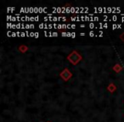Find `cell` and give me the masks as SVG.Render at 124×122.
I'll list each match as a JSON object with an SVG mask.
<instances>
[{
    "instance_id": "obj_1",
    "label": "cell",
    "mask_w": 124,
    "mask_h": 122,
    "mask_svg": "<svg viewBox=\"0 0 124 122\" xmlns=\"http://www.w3.org/2000/svg\"><path fill=\"white\" fill-rule=\"evenodd\" d=\"M16 10V8H14V7H12V8H10V7H9V8H7V12H13V11H15Z\"/></svg>"
},
{
    "instance_id": "obj_2",
    "label": "cell",
    "mask_w": 124,
    "mask_h": 122,
    "mask_svg": "<svg viewBox=\"0 0 124 122\" xmlns=\"http://www.w3.org/2000/svg\"><path fill=\"white\" fill-rule=\"evenodd\" d=\"M88 27H89L90 29H93V28H95L96 26H95V25L92 22V23H89V25H88Z\"/></svg>"
},
{
    "instance_id": "obj_3",
    "label": "cell",
    "mask_w": 124,
    "mask_h": 122,
    "mask_svg": "<svg viewBox=\"0 0 124 122\" xmlns=\"http://www.w3.org/2000/svg\"><path fill=\"white\" fill-rule=\"evenodd\" d=\"M107 12L109 14H112V8L111 7H107Z\"/></svg>"
},
{
    "instance_id": "obj_4",
    "label": "cell",
    "mask_w": 124,
    "mask_h": 122,
    "mask_svg": "<svg viewBox=\"0 0 124 122\" xmlns=\"http://www.w3.org/2000/svg\"><path fill=\"white\" fill-rule=\"evenodd\" d=\"M56 12H57V14H60V13H61V12H62V8L58 7V8H57Z\"/></svg>"
},
{
    "instance_id": "obj_5",
    "label": "cell",
    "mask_w": 124,
    "mask_h": 122,
    "mask_svg": "<svg viewBox=\"0 0 124 122\" xmlns=\"http://www.w3.org/2000/svg\"><path fill=\"white\" fill-rule=\"evenodd\" d=\"M98 11H99V14H101V13H103V7H99L98 8Z\"/></svg>"
},
{
    "instance_id": "obj_6",
    "label": "cell",
    "mask_w": 124,
    "mask_h": 122,
    "mask_svg": "<svg viewBox=\"0 0 124 122\" xmlns=\"http://www.w3.org/2000/svg\"><path fill=\"white\" fill-rule=\"evenodd\" d=\"M71 14H74L76 12V7H71Z\"/></svg>"
},
{
    "instance_id": "obj_7",
    "label": "cell",
    "mask_w": 124,
    "mask_h": 122,
    "mask_svg": "<svg viewBox=\"0 0 124 122\" xmlns=\"http://www.w3.org/2000/svg\"><path fill=\"white\" fill-rule=\"evenodd\" d=\"M111 21H117L116 15H115V14H114V15L112 16V18H111Z\"/></svg>"
},
{
    "instance_id": "obj_8",
    "label": "cell",
    "mask_w": 124,
    "mask_h": 122,
    "mask_svg": "<svg viewBox=\"0 0 124 122\" xmlns=\"http://www.w3.org/2000/svg\"><path fill=\"white\" fill-rule=\"evenodd\" d=\"M70 13H71V7H66V14H70Z\"/></svg>"
},
{
    "instance_id": "obj_9",
    "label": "cell",
    "mask_w": 124,
    "mask_h": 122,
    "mask_svg": "<svg viewBox=\"0 0 124 122\" xmlns=\"http://www.w3.org/2000/svg\"><path fill=\"white\" fill-rule=\"evenodd\" d=\"M44 26H45L44 23H41V24L39 25V28H40V29H44Z\"/></svg>"
},
{
    "instance_id": "obj_10",
    "label": "cell",
    "mask_w": 124,
    "mask_h": 122,
    "mask_svg": "<svg viewBox=\"0 0 124 122\" xmlns=\"http://www.w3.org/2000/svg\"><path fill=\"white\" fill-rule=\"evenodd\" d=\"M12 24H13V23H11V22H8L7 23V28H8V29H10Z\"/></svg>"
},
{
    "instance_id": "obj_11",
    "label": "cell",
    "mask_w": 124,
    "mask_h": 122,
    "mask_svg": "<svg viewBox=\"0 0 124 122\" xmlns=\"http://www.w3.org/2000/svg\"><path fill=\"white\" fill-rule=\"evenodd\" d=\"M65 13H66V7H62L61 14H65Z\"/></svg>"
},
{
    "instance_id": "obj_12",
    "label": "cell",
    "mask_w": 124,
    "mask_h": 122,
    "mask_svg": "<svg viewBox=\"0 0 124 122\" xmlns=\"http://www.w3.org/2000/svg\"><path fill=\"white\" fill-rule=\"evenodd\" d=\"M26 29L27 30H29V29H31V24H26Z\"/></svg>"
},
{
    "instance_id": "obj_13",
    "label": "cell",
    "mask_w": 124,
    "mask_h": 122,
    "mask_svg": "<svg viewBox=\"0 0 124 122\" xmlns=\"http://www.w3.org/2000/svg\"><path fill=\"white\" fill-rule=\"evenodd\" d=\"M15 21H17V19H16V16H13L12 19H11V22H15Z\"/></svg>"
},
{
    "instance_id": "obj_14",
    "label": "cell",
    "mask_w": 124,
    "mask_h": 122,
    "mask_svg": "<svg viewBox=\"0 0 124 122\" xmlns=\"http://www.w3.org/2000/svg\"><path fill=\"white\" fill-rule=\"evenodd\" d=\"M21 23H18V24H16V29H21Z\"/></svg>"
},
{
    "instance_id": "obj_15",
    "label": "cell",
    "mask_w": 124,
    "mask_h": 122,
    "mask_svg": "<svg viewBox=\"0 0 124 122\" xmlns=\"http://www.w3.org/2000/svg\"><path fill=\"white\" fill-rule=\"evenodd\" d=\"M34 13L35 14H38V7H34Z\"/></svg>"
},
{
    "instance_id": "obj_16",
    "label": "cell",
    "mask_w": 124,
    "mask_h": 122,
    "mask_svg": "<svg viewBox=\"0 0 124 122\" xmlns=\"http://www.w3.org/2000/svg\"><path fill=\"white\" fill-rule=\"evenodd\" d=\"M53 21H54V22H56V21H59L58 17H56V16H54V18H53Z\"/></svg>"
},
{
    "instance_id": "obj_17",
    "label": "cell",
    "mask_w": 124,
    "mask_h": 122,
    "mask_svg": "<svg viewBox=\"0 0 124 122\" xmlns=\"http://www.w3.org/2000/svg\"><path fill=\"white\" fill-rule=\"evenodd\" d=\"M30 13H31V14H32V13H34V8L30 7Z\"/></svg>"
},
{
    "instance_id": "obj_18",
    "label": "cell",
    "mask_w": 124,
    "mask_h": 122,
    "mask_svg": "<svg viewBox=\"0 0 124 122\" xmlns=\"http://www.w3.org/2000/svg\"><path fill=\"white\" fill-rule=\"evenodd\" d=\"M103 13H105V14H106L107 12V8L106 7H103Z\"/></svg>"
},
{
    "instance_id": "obj_19",
    "label": "cell",
    "mask_w": 124,
    "mask_h": 122,
    "mask_svg": "<svg viewBox=\"0 0 124 122\" xmlns=\"http://www.w3.org/2000/svg\"><path fill=\"white\" fill-rule=\"evenodd\" d=\"M116 28H117V25H116V24L112 25V30H116Z\"/></svg>"
},
{
    "instance_id": "obj_20",
    "label": "cell",
    "mask_w": 124,
    "mask_h": 122,
    "mask_svg": "<svg viewBox=\"0 0 124 122\" xmlns=\"http://www.w3.org/2000/svg\"><path fill=\"white\" fill-rule=\"evenodd\" d=\"M10 29H16V24H12V26H11Z\"/></svg>"
},
{
    "instance_id": "obj_21",
    "label": "cell",
    "mask_w": 124,
    "mask_h": 122,
    "mask_svg": "<svg viewBox=\"0 0 124 122\" xmlns=\"http://www.w3.org/2000/svg\"><path fill=\"white\" fill-rule=\"evenodd\" d=\"M81 21H86V19H85V16H83V15H82V16H81Z\"/></svg>"
},
{
    "instance_id": "obj_22",
    "label": "cell",
    "mask_w": 124,
    "mask_h": 122,
    "mask_svg": "<svg viewBox=\"0 0 124 122\" xmlns=\"http://www.w3.org/2000/svg\"><path fill=\"white\" fill-rule=\"evenodd\" d=\"M61 36H67V32H62Z\"/></svg>"
},
{
    "instance_id": "obj_23",
    "label": "cell",
    "mask_w": 124,
    "mask_h": 122,
    "mask_svg": "<svg viewBox=\"0 0 124 122\" xmlns=\"http://www.w3.org/2000/svg\"><path fill=\"white\" fill-rule=\"evenodd\" d=\"M99 20H100V19H99L98 16H94V17H93V21H98Z\"/></svg>"
},
{
    "instance_id": "obj_24",
    "label": "cell",
    "mask_w": 124,
    "mask_h": 122,
    "mask_svg": "<svg viewBox=\"0 0 124 122\" xmlns=\"http://www.w3.org/2000/svg\"><path fill=\"white\" fill-rule=\"evenodd\" d=\"M25 9H26V8H21V13H24L25 14Z\"/></svg>"
},
{
    "instance_id": "obj_25",
    "label": "cell",
    "mask_w": 124,
    "mask_h": 122,
    "mask_svg": "<svg viewBox=\"0 0 124 122\" xmlns=\"http://www.w3.org/2000/svg\"><path fill=\"white\" fill-rule=\"evenodd\" d=\"M71 37H72V38L76 37V33H75V32H71Z\"/></svg>"
},
{
    "instance_id": "obj_26",
    "label": "cell",
    "mask_w": 124,
    "mask_h": 122,
    "mask_svg": "<svg viewBox=\"0 0 124 122\" xmlns=\"http://www.w3.org/2000/svg\"><path fill=\"white\" fill-rule=\"evenodd\" d=\"M25 18H26V21H30V17H29V16L26 15V16H25Z\"/></svg>"
},
{
    "instance_id": "obj_27",
    "label": "cell",
    "mask_w": 124,
    "mask_h": 122,
    "mask_svg": "<svg viewBox=\"0 0 124 122\" xmlns=\"http://www.w3.org/2000/svg\"><path fill=\"white\" fill-rule=\"evenodd\" d=\"M89 36H94V32H93V31H90V32H89Z\"/></svg>"
},
{
    "instance_id": "obj_28",
    "label": "cell",
    "mask_w": 124,
    "mask_h": 122,
    "mask_svg": "<svg viewBox=\"0 0 124 122\" xmlns=\"http://www.w3.org/2000/svg\"><path fill=\"white\" fill-rule=\"evenodd\" d=\"M38 34H39V33H38V32H35V36H34V37H35V38H38V36H39V35H38Z\"/></svg>"
},
{
    "instance_id": "obj_29",
    "label": "cell",
    "mask_w": 124,
    "mask_h": 122,
    "mask_svg": "<svg viewBox=\"0 0 124 122\" xmlns=\"http://www.w3.org/2000/svg\"><path fill=\"white\" fill-rule=\"evenodd\" d=\"M53 36H58V32H56V31L53 32Z\"/></svg>"
},
{
    "instance_id": "obj_30",
    "label": "cell",
    "mask_w": 124,
    "mask_h": 122,
    "mask_svg": "<svg viewBox=\"0 0 124 122\" xmlns=\"http://www.w3.org/2000/svg\"><path fill=\"white\" fill-rule=\"evenodd\" d=\"M57 29H63V27H62V25L59 24L58 25V27H57Z\"/></svg>"
},
{
    "instance_id": "obj_31",
    "label": "cell",
    "mask_w": 124,
    "mask_h": 122,
    "mask_svg": "<svg viewBox=\"0 0 124 122\" xmlns=\"http://www.w3.org/2000/svg\"><path fill=\"white\" fill-rule=\"evenodd\" d=\"M34 36H35L34 32H30V36H31V37H34Z\"/></svg>"
},
{
    "instance_id": "obj_32",
    "label": "cell",
    "mask_w": 124,
    "mask_h": 122,
    "mask_svg": "<svg viewBox=\"0 0 124 122\" xmlns=\"http://www.w3.org/2000/svg\"><path fill=\"white\" fill-rule=\"evenodd\" d=\"M103 19H104V21H106L105 20L108 19V16H107V15H104V16H103Z\"/></svg>"
},
{
    "instance_id": "obj_33",
    "label": "cell",
    "mask_w": 124,
    "mask_h": 122,
    "mask_svg": "<svg viewBox=\"0 0 124 122\" xmlns=\"http://www.w3.org/2000/svg\"><path fill=\"white\" fill-rule=\"evenodd\" d=\"M17 36V34H16V32H15V31H13L12 32V36L13 37H15V36Z\"/></svg>"
},
{
    "instance_id": "obj_34",
    "label": "cell",
    "mask_w": 124,
    "mask_h": 122,
    "mask_svg": "<svg viewBox=\"0 0 124 122\" xmlns=\"http://www.w3.org/2000/svg\"><path fill=\"white\" fill-rule=\"evenodd\" d=\"M8 36H12V32H11L10 31H8Z\"/></svg>"
},
{
    "instance_id": "obj_35",
    "label": "cell",
    "mask_w": 124,
    "mask_h": 122,
    "mask_svg": "<svg viewBox=\"0 0 124 122\" xmlns=\"http://www.w3.org/2000/svg\"><path fill=\"white\" fill-rule=\"evenodd\" d=\"M71 21H77V18L76 17H71Z\"/></svg>"
},
{
    "instance_id": "obj_36",
    "label": "cell",
    "mask_w": 124,
    "mask_h": 122,
    "mask_svg": "<svg viewBox=\"0 0 124 122\" xmlns=\"http://www.w3.org/2000/svg\"><path fill=\"white\" fill-rule=\"evenodd\" d=\"M99 26H100V29H102V28H104V26H103V25H102V23H100V24H99Z\"/></svg>"
},
{
    "instance_id": "obj_37",
    "label": "cell",
    "mask_w": 124,
    "mask_h": 122,
    "mask_svg": "<svg viewBox=\"0 0 124 122\" xmlns=\"http://www.w3.org/2000/svg\"><path fill=\"white\" fill-rule=\"evenodd\" d=\"M21 36H22V37H24V36H26V32H21Z\"/></svg>"
},
{
    "instance_id": "obj_38",
    "label": "cell",
    "mask_w": 124,
    "mask_h": 122,
    "mask_svg": "<svg viewBox=\"0 0 124 122\" xmlns=\"http://www.w3.org/2000/svg\"><path fill=\"white\" fill-rule=\"evenodd\" d=\"M26 36H27V37H28V36H30V32H29V31H26Z\"/></svg>"
},
{
    "instance_id": "obj_39",
    "label": "cell",
    "mask_w": 124,
    "mask_h": 122,
    "mask_svg": "<svg viewBox=\"0 0 124 122\" xmlns=\"http://www.w3.org/2000/svg\"><path fill=\"white\" fill-rule=\"evenodd\" d=\"M89 21H90V22H93V21H93V17H89Z\"/></svg>"
},
{
    "instance_id": "obj_40",
    "label": "cell",
    "mask_w": 124,
    "mask_h": 122,
    "mask_svg": "<svg viewBox=\"0 0 124 122\" xmlns=\"http://www.w3.org/2000/svg\"><path fill=\"white\" fill-rule=\"evenodd\" d=\"M16 34H17V36H21V32H20V31L16 32Z\"/></svg>"
},
{
    "instance_id": "obj_41",
    "label": "cell",
    "mask_w": 124,
    "mask_h": 122,
    "mask_svg": "<svg viewBox=\"0 0 124 122\" xmlns=\"http://www.w3.org/2000/svg\"><path fill=\"white\" fill-rule=\"evenodd\" d=\"M67 36H69V37H71V32H69V31H68V32H67Z\"/></svg>"
},
{
    "instance_id": "obj_42",
    "label": "cell",
    "mask_w": 124,
    "mask_h": 122,
    "mask_svg": "<svg viewBox=\"0 0 124 122\" xmlns=\"http://www.w3.org/2000/svg\"><path fill=\"white\" fill-rule=\"evenodd\" d=\"M103 26H104V28H107V27H108V24H107V23H105V24L103 25Z\"/></svg>"
},
{
    "instance_id": "obj_43",
    "label": "cell",
    "mask_w": 124,
    "mask_h": 122,
    "mask_svg": "<svg viewBox=\"0 0 124 122\" xmlns=\"http://www.w3.org/2000/svg\"><path fill=\"white\" fill-rule=\"evenodd\" d=\"M53 27H54L53 25H51V24L48 25V29H52V28H53Z\"/></svg>"
},
{
    "instance_id": "obj_44",
    "label": "cell",
    "mask_w": 124,
    "mask_h": 122,
    "mask_svg": "<svg viewBox=\"0 0 124 122\" xmlns=\"http://www.w3.org/2000/svg\"><path fill=\"white\" fill-rule=\"evenodd\" d=\"M38 20H39V17L36 16V17H35V21H38Z\"/></svg>"
},
{
    "instance_id": "obj_45",
    "label": "cell",
    "mask_w": 124,
    "mask_h": 122,
    "mask_svg": "<svg viewBox=\"0 0 124 122\" xmlns=\"http://www.w3.org/2000/svg\"><path fill=\"white\" fill-rule=\"evenodd\" d=\"M43 20H44L45 21H49V20H48V17H44V18H43Z\"/></svg>"
},
{
    "instance_id": "obj_46",
    "label": "cell",
    "mask_w": 124,
    "mask_h": 122,
    "mask_svg": "<svg viewBox=\"0 0 124 122\" xmlns=\"http://www.w3.org/2000/svg\"><path fill=\"white\" fill-rule=\"evenodd\" d=\"M44 35H45V36H48V33L46 31H44Z\"/></svg>"
},
{
    "instance_id": "obj_47",
    "label": "cell",
    "mask_w": 124,
    "mask_h": 122,
    "mask_svg": "<svg viewBox=\"0 0 124 122\" xmlns=\"http://www.w3.org/2000/svg\"><path fill=\"white\" fill-rule=\"evenodd\" d=\"M21 21H26V18H25V16L24 17H21Z\"/></svg>"
},
{
    "instance_id": "obj_48",
    "label": "cell",
    "mask_w": 124,
    "mask_h": 122,
    "mask_svg": "<svg viewBox=\"0 0 124 122\" xmlns=\"http://www.w3.org/2000/svg\"><path fill=\"white\" fill-rule=\"evenodd\" d=\"M75 28H76V26H75V25H71V29H75Z\"/></svg>"
},
{
    "instance_id": "obj_49",
    "label": "cell",
    "mask_w": 124,
    "mask_h": 122,
    "mask_svg": "<svg viewBox=\"0 0 124 122\" xmlns=\"http://www.w3.org/2000/svg\"><path fill=\"white\" fill-rule=\"evenodd\" d=\"M34 27H35L34 25H33V24H31V29H33Z\"/></svg>"
},
{
    "instance_id": "obj_50",
    "label": "cell",
    "mask_w": 124,
    "mask_h": 122,
    "mask_svg": "<svg viewBox=\"0 0 124 122\" xmlns=\"http://www.w3.org/2000/svg\"><path fill=\"white\" fill-rule=\"evenodd\" d=\"M117 28H118V29H121V28H122V26H121V25H117Z\"/></svg>"
},
{
    "instance_id": "obj_51",
    "label": "cell",
    "mask_w": 124,
    "mask_h": 122,
    "mask_svg": "<svg viewBox=\"0 0 124 122\" xmlns=\"http://www.w3.org/2000/svg\"><path fill=\"white\" fill-rule=\"evenodd\" d=\"M80 27H82V28H84V27H85V26H84V25H81V26H80Z\"/></svg>"
},
{
    "instance_id": "obj_52",
    "label": "cell",
    "mask_w": 124,
    "mask_h": 122,
    "mask_svg": "<svg viewBox=\"0 0 124 122\" xmlns=\"http://www.w3.org/2000/svg\"><path fill=\"white\" fill-rule=\"evenodd\" d=\"M122 22H124V16H122Z\"/></svg>"
},
{
    "instance_id": "obj_53",
    "label": "cell",
    "mask_w": 124,
    "mask_h": 122,
    "mask_svg": "<svg viewBox=\"0 0 124 122\" xmlns=\"http://www.w3.org/2000/svg\"><path fill=\"white\" fill-rule=\"evenodd\" d=\"M80 35H81V36H84V35H85V33H80Z\"/></svg>"
}]
</instances>
